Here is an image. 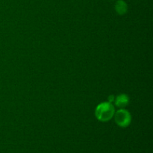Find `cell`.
Instances as JSON below:
<instances>
[{
    "label": "cell",
    "instance_id": "3",
    "mask_svg": "<svg viewBox=\"0 0 153 153\" xmlns=\"http://www.w3.org/2000/svg\"><path fill=\"white\" fill-rule=\"evenodd\" d=\"M114 104L119 108H125L129 103V97L126 94H120L114 99Z\"/></svg>",
    "mask_w": 153,
    "mask_h": 153
},
{
    "label": "cell",
    "instance_id": "2",
    "mask_svg": "<svg viewBox=\"0 0 153 153\" xmlns=\"http://www.w3.org/2000/svg\"><path fill=\"white\" fill-rule=\"evenodd\" d=\"M114 117L116 123L122 128L128 126L131 122V114L125 108H120L115 111Z\"/></svg>",
    "mask_w": 153,
    "mask_h": 153
},
{
    "label": "cell",
    "instance_id": "1",
    "mask_svg": "<svg viewBox=\"0 0 153 153\" xmlns=\"http://www.w3.org/2000/svg\"><path fill=\"white\" fill-rule=\"evenodd\" d=\"M115 113L114 106L109 102L99 104L95 109L96 117L101 122H107L114 117Z\"/></svg>",
    "mask_w": 153,
    "mask_h": 153
},
{
    "label": "cell",
    "instance_id": "4",
    "mask_svg": "<svg viewBox=\"0 0 153 153\" xmlns=\"http://www.w3.org/2000/svg\"><path fill=\"white\" fill-rule=\"evenodd\" d=\"M115 10L119 15H123L128 10L127 4L123 0H119L115 4Z\"/></svg>",
    "mask_w": 153,
    "mask_h": 153
},
{
    "label": "cell",
    "instance_id": "5",
    "mask_svg": "<svg viewBox=\"0 0 153 153\" xmlns=\"http://www.w3.org/2000/svg\"><path fill=\"white\" fill-rule=\"evenodd\" d=\"M114 99H115V97L114 95H111V96H109L108 97V102H113L114 101Z\"/></svg>",
    "mask_w": 153,
    "mask_h": 153
}]
</instances>
